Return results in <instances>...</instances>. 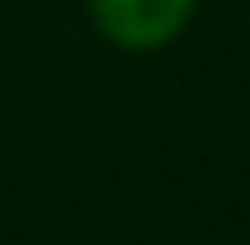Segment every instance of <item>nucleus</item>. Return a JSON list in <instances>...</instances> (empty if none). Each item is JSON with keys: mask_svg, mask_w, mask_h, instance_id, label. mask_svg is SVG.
<instances>
[{"mask_svg": "<svg viewBox=\"0 0 250 245\" xmlns=\"http://www.w3.org/2000/svg\"><path fill=\"white\" fill-rule=\"evenodd\" d=\"M192 11L197 0H91V22L101 27V38L133 53L176 43Z\"/></svg>", "mask_w": 250, "mask_h": 245, "instance_id": "1", "label": "nucleus"}]
</instances>
